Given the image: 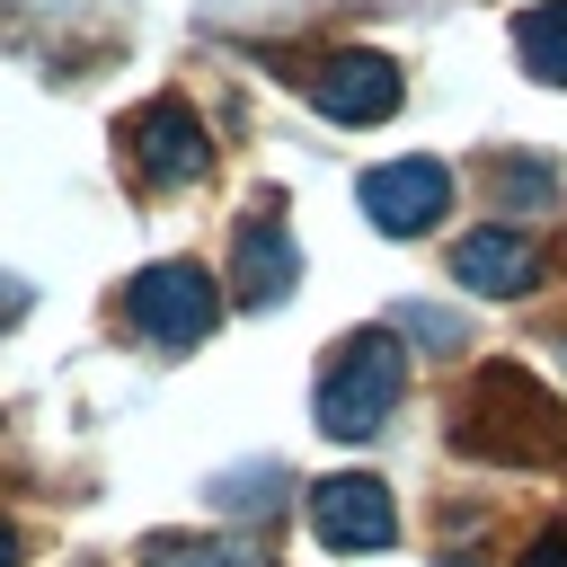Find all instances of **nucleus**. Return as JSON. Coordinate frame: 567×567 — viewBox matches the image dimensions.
<instances>
[{
  "mask_svg": "<svg viewBox=\"0 0 567 567\" xmlns=\"http://www.w3.org/2000/svg\"><path fill=\"white\" fill-rule=\"evenodd\" d=\"M399 390H408V354H399V337H381V328L346 337L337 363L319 372V434H337V443L381 434L390 408H399Z\"/></svg>",
  "mask_w": 567,
  "mask_h": 567,
  "instance_id": "nucleus-1",
  "label": "nucleus"
},
{
  "mask_svg": "<svg viewBox=\"0 0 567 567\" xmlns=\"http://www.w3.org/2000/svg\"><path fill=\"white\" fill-rule=\"evenodd\" d=\"M124 310H133V328L151 337V346H195L213 319H221V292H213V275L204 266H142L133 275V292H124Z\"/></svg>",
  "mask_w": 567,
  "mask_h": 567,
  "instance_id": "nucleus-2",
  "label": "nucleus"
},
{
  "mask_svg": "<svg viewBox=\"0 0 567 567\" xmlns=\"http://www.w3.org/2000/svg\"><path fill=\"white\" fill-rule=\"evenodd\" d=\"M443 204H452V168H443V159H390V168L363 177V213H372V230H390V239L434 230Z\"/></svg>",
  "mask_w": 567,
  "mask_h": 567,
  "instance_id": "nucleus-3",
  "label": "nucleus"
},
{
  "mask_svg": "<svg viewBox=\"0 0 567 567\" xmlns=\"http://www.w3.org/2000/svg\"><path fill=\"white\" fill-rule=\"evenodd\" d=\"M124 133H133V159H142V177H151V186H195V177L213 168V142H204V124H195V106H186V97L142 106Z\"/></svg>",
  "mask_w": 567,
  "mask_h": 567,
  "instance_id": "nucleus-4",
  "label": "nucleus"
},
{
  "mask_svg": "<svg viewBox=\"0 0 567 567\" xmlns=\"http://www.w3.org/2000/svg\"><path fill=\"white\" fill-rule=\"evenodd\" d=\"M310 523H319L328 549H390L399 540V514H390L381 478H319L310 487Z\"/></svg>",
  "mask_w": 567,
  "mask_h": 567,
  "instance_id": "nucleus-5",
  "label": "nucleus"
},
{
  "mask_svg": "<svg viewBox=\"0 0 567 567\" xmlns=\"http://www.w3.org/2000/svg\"><path fill=\"white\" fill-rule=\"evenodd\" d=\"M310 97L328 124H381V115H399V71L381 53H328L310 71Z\"/></svg>",
  "mask_w": 567,
  "mask_h": 567,
  "instance_id": "nucleus-6",
  "label": "nucleus"
},
{
  "mask_svg": "<svg viewBox=\"0 0 567 567\" xmlns=\"http://www.w3.org/2000/svg\"><path fill=\"white\" fill-rule=\"evenodd\" d=\"M292 275H301V257H292V230H284V213H275V204H257V213L239 221L230 284H239V301H248V310H275V301L292 292Z\"/></svg>",
  "mask_w": 567,
  "mask_h": 567,
  "instance_id": "nucleus-7",
  "label": "nucleus"
},
{
  "mask_svg": "<svg viewBox=\"0 0 567 567\" xmlns=\"http://www.w3.org/2000/svg\"><path fill=\"white\" fill-rule=\"evenodd\" d=\"M452 275H461L470 292H487V301H496V292H532V284H540V248H532L523 230H496V221H487V230H470V239L452 248Z\"/></svg>",
  "mask_w": 567,
  "mask_h": 567,
  "instance_id": "nucleus-8",
  "label": "nucleus"
},
{
  "mask_svg": "<svg viewBox=\"0 0 567 567\" xmlns=\"http://www.w3.org/2000/svg\"><path fill=\"white\" fill-rule=\"evenodd\" d=\"M514 53H523V71H532V80H558V89H567V0L532 9V18L514 27Z\"/></svg>",
  "mask_w": 567,
  "mask_h": 567,
  "instance_id": "nucleus-9",
  "label": "nucleus"
},
{
  "mask_svg": "<svg viewBox=\"0 0 567 567\" xmlns=\"http://www.w3.org/2000/svg\"><path fill=\"white\" fill-rule=\"evenodd\" d=\"M142 567H266V558L239 540H213V532H159V540H142Z\"/></svg>",
  "mask_w": 567,
  "mask_h": 567,
  "instance_id": "nucleus-10",
  "label": "nucleus"
},
{
  "mask_svg": "<svg viewBox=\"0 0 567 567\" xmlns=\"http://www.w3.org/2000/svg\"><path fill=\"white\" fill-rule=\"evenodd\" d=\"M487 186H505V195H523V204H549V195H558V177H549L540 159H496Z\"/></svg>",
  "mask_w": 567,
  "mask_h": 567,
  "instance_id": "nucleus-11",
  "label": "nucleus"
},
{
  "mask_svg": "<svg viewBox=\"0 0 567 567\" xmlns=\"http://www.w3.org/2000/svg\"><path fill=\"white\" fill-rule=\"evenodd\" d=\"M399 337H416V346H461V319H452V310L408 301V310H399Z\"/></svg>",
  "mask_w": 567,
  "mask_h": 567,
  "instance_id": "nucleus-12",
  "label": "nucleus"
},
{
  "mask_svg": "<svg viewBox=\"0 0 567 567\" xmlns=\"http://www.w3.org/2000/svg\"><path fill=\"white\" fill-rule=\"evenodd\" d=\"M523 567H567V532H540V540H532V558H523Z\"/></svg>",
  "mask_w": 567,
  "mask_h": 567,
  "instance_id": "nucleus-13",
  "label": "nucleus"
},
{
  "mask_svg": "<svg viewBox=\"0 0 567 567\" xmlns=\"http://www.w3.org/2000/svg\"><path fill=\"white\" fill-rule=\"evenodd\" d=\"M18 310H27V284H18V275H0V319H18Z\"/></svg>",
  "mask_w": 567,
  "mask_h": 567,
  "instance_id": "nucleus-14",
  "label": "nucleus"
},
{
  "mask_svg": "<svg viewBox=\"0 0 567 567\" xmlns=\"http://www.w3.org/2000/svg\"><path fill=\"white\" fill-rule=\"evenodd\" d=\"M9 558H18V532H9V523H0V567H9Z\"/></svg>",
  "mask_w": 567,
  "mask_h": 567,
  "instance_id": "nucleus-15",
  "label": "nucleus"
},
{
  "mask_svg": "<svg viewBox=\"0 0 567 567\" xmlns=\"http://www.w3.org/2000/svg\"><path fill=\"white\" fill-rule=\"evenodd\" d=\"M452 567H461V558H452Z\"/></svg>",
  "mask_w": 567,
  "mask_h": 567,
  "instance_id": "nucleus-16",
  "label": "nucleus"
}]
</instances>
